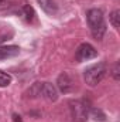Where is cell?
<instances>
[{"label":"cell","mask_w":120,"mask_h":122,"mask_svg":"<svg viewBox=\"0 0 120 122\" xmlns=\"http://www.w3.org/2000/svg\"><path fill=\"white\" fill-rule=\"evenodd\" d=\"M86 20H88V26L90 29L92 36L96 40H102L105 33H106V21H105V16L102 13L100 9H90L86 13Z\"/></svg>","instance_id":"6da1fadb"},{"label":"cell","mask_w":120,"mask_h":122,"mask_svg":"<svg viewBox=\"0 0 120 122\" xmlns=\"http://www.w3.org/2000/svg\"><path fill=\"white\" fill-rule=\"evenodd\" d=\"M106 72H107V64H106L105 61H100V62H97V64L89 65V67L83 71L85 82H86L89 87H95V85H97L99 82H102V80L106 77Z\"/></svg>","instance_id":"7a4b0ae2"},{"label":"cell","mask_w":120,"mask_h":122,"mask_svg":"<svg viewBox=\"0 0 120 122\" xmlns=\"http://www.w3.org/2000/svg\"><path fill=\"white\" fill-rule=\"evenodd\" d=\"M30 97H42L48 101H57L58 99V91L51 82H35L30 90Z\"/></svg>","instance_id":"3957f363"},{"label":"cell","mask_w":120,"mask_h":122,"mask_svg":"<svg viewBox=\"0 0 120 122\" xmlns=\"http://www.w3.org/2000/svg\"><path fill=\"white\" fill-rule=\"evenodd\" d=\"M90 107L86 105L85 99H75L69 102V111L74 122H86L89 117Z\"/></svg>","instance_id":"277c9868"},{"label":"cell","mask_w":120,"mask_h":122,"mask_svg":"<svg viewBox=\"0 0 120 122\" xmlns=\"http://www.w3.org/2000/svg\"><path fill=\"white\" fill-rule=\"evenodd\" d=\"M96 57H97V50L89 43H82L76 48V53H75V58H76L78 62L92 60V58H96Z\"/></svg>","instance_id":"5b68a950"},{"label":"cell","mask_w":120,"mask_h":122,"mask_svg":"<svg viewBox=\"0 0 120 122\" xmlns=\"http://www.w3.org/2000/svg\"><path fill=\"white\" fill-rule=\"evenodd\" d=\"M57 85H58L61 92L68 94V92L72 91V88H74V81H72V78L69 77L68 72H62L58 77V80H57Z\"/></svg>","instance_id":"8992f818"},{"label":"cell","mask_w":120,"mask_h":122,"mask_svg":"<svg viewBox=\"0 0 120 122\" xmlns=\"http://www.w3.org/2000/svg\"><path fill=\"white\" fill-rule=\"evenodd\" d=\"M18 54H20V47L18 46H1L0 47V60L13 58Z\"/></svg>","instance_id":"52a82bcc"},{"label":"cell","mask_w":120,"mask_h":122,"mask_svg":"<svg viewBox=\"0 0 120 122\" xmlns=\"http://www.w3.org/2000/svg\"><path fill=\"white\" fill-rule=\"evenodd\" d=\"M40 7L50 16H54L58 13V4L55 0H37Z\"/></svg>","instance_id":"ba28073f"},{"label":"cell","mask_w":120,"mask_h":122,"mask_svg":"<svg viewBox=\"0 0 120 122\" xmlns=\"http://www.w3.org/2000/svg\"><path fill=\"white\" fill-rule=\"evenodd\" d=\"M21 16L24 17V20H26L27 23H32V21L35 20V11H34V9L31 7L30 4H24V6H23V9H21Z\"/></svg>","instance_id":"9c48e42d"},{"label":"cell","mask_w":120,"mask_h":122,"mask_svg":"<svg viewBox=\"0 0 120 122\" xmlns=\"http://www.w3.org/2000/svg\"><path fill=\"white\" fill-rule=\"evenodd\" d=\"M11 75L0 70V87H9L11 84Z\"/></svg>","instance_id":"30bf717a"},{"label":"cell","mask_w":120,"mask_h":122,"mask_svg":"<svg viewBox=\"0 0 120 122\" xmlns=\"http://www.w3.org/2000/svg\"><path fill=\"white\" fill-rule=\"evenodd\" d=\"M119 19H120V10H115V11L110 13V23H112V26L116 30H119V27H120Z\"/></svg>","instance_id":"8fae6325"},{"label":"cell","mask_w":120,"mask_h":122,"mask_svg":"<svg viewBox=\"0 0 120 122\" xmlns=\"http://www.w3.org/2000/svg\"><path fill=\"white\" fill-rule=\"evenodd\" d=\"M90 114H92L95 121H105L106 119V115L100 109H97V108H90Z\"/></svg>","instance_id":"7c38bea8"},{"label":"cell","mask_w":120,"mask_h":122,"mask_svg":"<svg viewBox=\"0 0 120 122\" xmlns=\"http://www.w3.org/2000/svg\"><path fill=\"white\" fill-rule=\"evenodd\" d=\"M112 74H113V78H115L116 81H119L120 80V64L119 62L115 64V67H113V72H112Z\"/></svg>","instance_id":"4fadbf2b"},{"label":"cell","mask_w":120,"mask_h":122,"mask_svg":"<svg viewBox=\"0 0 120 122\" xmlns=\"http://www.w3.org/2000/svg\"><path fill=\"white\" fill-rule=\"evenodd\" d=\"M9 37H11V34H10V36H7V34H1V36H0V43H3V41H6V40H10Z\"/></svg>","instance_id":"5bb4252c"},{"label":"cell","mask_w":120,"mask_h":122,"mask_svg":"<svg viewBox=\"0 0 120 122\" xmlns=\"http://www.w3.org/2000/svg\"><path fill=\"white\" fill-rule=\"evenodd\" d=\"M13 117H14V121L16 122H21V118L20 117H17V115H13Z\"/></svg>","instance_id":"9a60e30c"},{"label":"cell","mask_w":120,"mask_h":122,"mask_svg":"<svg viewBox=\"0 0 120 122\" xmlns=\"http://www.w3.org/2000/svg\"><path fill=\"white\" fill-rule=\"evenodd\" d=\"M4 1H7V0H0V4H3Z\"/></svg>","instance_id":"2e32d148"}]
</instances>
